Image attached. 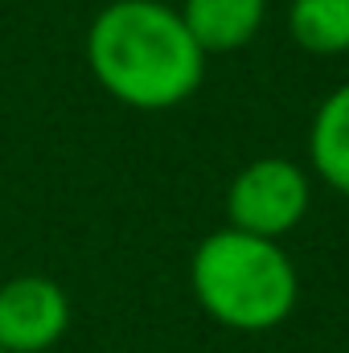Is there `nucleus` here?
I'll return each mask as SVG.
<instances>
[{"label": "nucleus", "mask_w": 349, "mask_h": 353, "mask_svg": "<svg viewBox=\"0 0 349 353\" xmlns=\"http://www.w3.org/2000/svg\"><path fill=\"white\" fill-rule=\"evenodd\" d=\"M87 66L115 103L136 111L181 107L206 79V54L161 0L103 4L87 29Z\"/></svg>", "instance_id": "1"}, {"label": "nucleus", "mask_w": 349, "mask_h": 353, "mask_svg": "<svg viewBox=\"0 0 349 353\" xmlns=\"http://www.w3.org/2000/svg\"><path fill=\"white\" fill-rule=\"evenodd\" d=\"M189 288L206 316L235 333L283 325L300 300V275L275 239L222 226L206 234L189 259Z\"/></svg>", "instance_id": "2"}, {"label": "nucleus", "mask_w": 349, "mask_h": 353, "mask_svg": "<svg viewBox=\"0 0 349 353\" xmlns=\"http://www.w3.org/2000/svg\"><path fill=\"white\" fill-rule=\"evenodd\" d=\"M312 205V181L288 157H259L226 189V226L259 239L292 234Z\"/></svg>", "instance_id": "3"}, {"label": "nucleus", "mask_w": 349, "mask_h": 353, "mask_svg": "<svg viewBox=\"0 0 349 353\" xmlns=\"http://www.w3.org/2000/svg\"><path fill=\"white\" fill-rule=\"evenodd\" d=\"M70 329V296L50 275H17L0 283V350L46 353Z\"/></svg>", "instance_id": "4"}, {"label": "nucleus", "mask_w": 349, "mask_h": 353, "mask_svg": "<svg viewBox=\"0 0 349 353\" xmlns=\"http://www.w3.org/2000/svg\"><path fill=\"white\" fill-rule=\"evenodd\" d=\"M177 12L201 54H230L259 37L267 0H185Z\"/></svg>", "instance_id": "5"}, {"label": "nucleus", "mask_w": 349, "mask_h": 353, "mask_svg": "<svg viewBox=\"0 0 349 353\" xmlns=\"http://www.w3.org/2000/svg\"><path fill=\"white\" fill-rule=\"evenodd\" d=\"M308 161L329 189L349 197V83L321 99L308 128Z\"/></svg>", "instance_id": "6"}, {"label": "nucleus", "mask_w": 349, "mask_h": 353, "mask_svg": "<svg viewBox=\"0 0 349 353\" xmlns=\"http://www.w3.org/2000/svg\"><path fill=\"white\" fill-rule=\"evenodd\" d=\"M288 33L304 54H349V0H292Z\"/></svg>", "instance_id": "7"}, {"label": "nucleus", "mask_w": 349, "mask_h": 353, "mask_svg": "<svg viewBox=\"0 0 349 353\" xmlns=\"http://www.w3.org/2000/svg\"><path fill=\"white\" fill-rule=\"evenodd\" d=\"M0 353H4V350H0Z\"/></svg>", "instance_id": "8"}]
</instances>
